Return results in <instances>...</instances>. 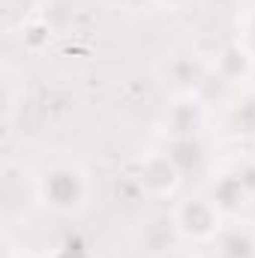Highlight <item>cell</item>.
Returning <instances> with one entry per match:
<instances>
[{"instance_id":"6da1fadb","label":"cell","mask_w":255,"mask_h":258,"mask_svg":"<svg viewBox=\"0 0 255 258\" xmlns=\"http://www.w3.org/2000/svg\"><path fill=\"white\" fill-rule=\"evenodd\" d=\"M84 195V180L78 171L72 168H54L48 177H45V198L54 204V207H75Z\"/></svg>"},{"instance_id":"7a4b0ae2","label":"cell","mask_w":255,"mask_h":258,"mask_svg":"<svg viewBox=\"0 0 255 258\" xmlns=\"http://www.w3.org/2000/svg\"><path fill=\"white\" fill-rule=\"evenodd\" d=\"M180 228L192 237H204L216 228V213L207 201H186L180 207Z\"/></svg>"},{"instance_id":"3957f363","label":"cell","mask_w":255,"mask_h":258,"mask_svg":"<svg viewBox=\"0 0 255 258\" xmlns=\"http://www.w3.org/2000/svg\"><path fill=\"white\" fill-rule=\"evenodd\" d=\"M174 174H177L174 162H171L168 156H156V159H150V162L144 165L141 180H144V183H159V189H171L174 180H177Z\"/></svg>"},{"instance_id":"277c9868","label":"cell","mask_w":255,"mask_h":258,"mask_svg":"<svg viewBox=\"0 0 255 258\" xmlns=\"http://www.w3.org/2000/svg\"><path fill=\"white\" fill-rule=\"evenodd\" d=\"M255 246L249 240V234L243 231H225L219 240V258H252Z\"/></svg>"},{"instance_id":"5b68a950","label":"cell","mask_w":255,"mask_h":258,"mask_svg":"<svg viewBox=\"0 0 255 258\" xmlns=\"http://www.w3.org/2000/svg\"><path fill=\"white\" fill-rule=\"evenodd\" d=\"M243 195H246V186H243L240 174H231V177L219 180V186L213 189L216 204H222V207H237V204H243Z\"/></svg>"},{"instance_id":"8992f818","label":"cell","mask_w":255,"mask_h":258,"mask_svg":"<svg viewBox=\"0 0 255 258\" xmlns=\"http://www.w3.org/2000/svg\"><path fill=\"white\" fill-rule=\"evenodd\" d=\"M249 39H252V45H255V18H252V27H249Z\"/></svg>"},{"instance_id":"52a82bcc","label":"cell","mask_w":255,"mask_h":258,"mask_svg":"<svg viewBox=\"0 0 255 258\" xmlns=\"http://www.w3.org/2000/svg\"><path fill=\"white\" fill-rule=\"evenodd\" d=\"M123 3H132V6H135V3H141V0H123Z\"/></svg>"},{"instance_id":"ba28073f","label":"cell","mask_w":255,"mask_h":258,"mask_svg":"<svg viewBox=\"0 0 255 258\" xmlns=\"http://www.w3.org/2000/svg\"><path fill=\"white\" fill-rule=\"evenodd\" d=\"M168 3H183V0H168Z\"/></svg>"}]
</instances>
